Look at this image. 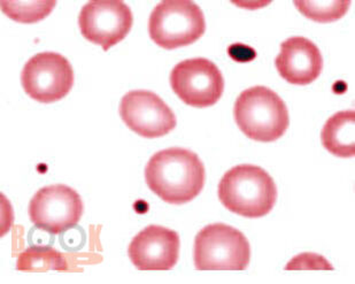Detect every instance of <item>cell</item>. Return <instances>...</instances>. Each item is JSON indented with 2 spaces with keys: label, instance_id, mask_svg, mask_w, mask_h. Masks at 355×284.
<instances>
[{
  "label": "cell",
  "instance_id": "6da1fadb",
  "mask_svg": "<svg viewBox=\"0 0 355 284\" xmlns=\"http://www.w3.org/2000/svg\"><path fill=\"white\" fill-rule=\"evenodd\" d=\"M148 189L164 203L183 205L204 189L206 171L200 158L182 147H169L152 156L145 167Z\"/></svg>",
  "mask_w": 355,
  "mask_h": 284
},
{
  "label": "cell",
  "instance_id": "7a4b0ae2",
  "mask_svg": "<svg viewBox=\"0 0 355 284\" xmlns=\"http://www.w3.org/2000/svg\"><path fill=\"white\" fill-rule=\"evenodd\" d=\"M218 199L228 211L259 219L272 211L277 201V187L263 168L238 165L229 169L218 183Z\"/></svg>",
  "mask_w": 355,
  "mask_h": 284
},
{
  "label": "cell",
  "instance_id": "3957f363",
  "mask_svg": "<svg viewBox=\"0 0 355 284\" xmlns=\"http://www.w3.org/2000/svg\"><path fill=\"white\" fill-rule=\"evenodd\" d=\"M236 124L253 141L275 142L288 131V110L275 91L262 85L243 91L234 106Z\"/></svg>",
  "mask_w": 355,
  "mask_h": 284
},
{
  "label": "cell",
  "instance_id": "277c9868",
  "mask_svg": "<svg viewBox=\"0 0 355 284\" xmlns=\"http://www.w3.org/2000/svg\"><path fill=\"white\" fill-rule=\"evenodd\" d=\"M193 259L198 271H245L251 260V247L236 228L208 224L196 236Z\"/></svg>",
  "mask_w": 355,
  "mask_h": 284
},
{
  "label": "cell",
  "instance_id": "5b68a950",
  "mask_svg": "<svg viewBox=\"0 0 355 284\" xmlns=\"http://www.w3.org/2000/svg\"><path fill=\"white\" fill-rule=\"evenodd\" d=\"M206 20L200 7L191 0H164L148 19V34L158 47L175 50L200 40Z\"/></svg>",
  "mask_w": 355,
  "mask_h": 284
},
{
  "label": "cell",
  "instance_id": "8992f818",
  "mask_svg": "<svg viewBox=\"0 0 355 284\" xmlns=\"http://www.w3.org/2000/svg\"><path fill=\"white\" fill-rule=\"evenodd\" d=\"M26 94L43 104L55 103L71 92L74 72L71 62L57 52H42L31 58L21 73Z\"/></svg>",
  "mask_w": 355,
  "mask_h": 284
},
{
  "label": "cell",
  "instance_id": "52a82bcc",
  "mask_svg": "<svg viewBox=\"0 0 355 284\" xmlns=\"http://www.w3.org/2000/svg\"><path fill=\"white\" fill-rule=\"evenodd\" d=\"M171 87L189 106L205 108L216 104L225 91V78L218 66L205 58L178 62L171 73Z\"/></svg>",
  "mask_w": 355,
  "mask_h": 284
},
{
  "label": "cell",
  "instance_id": "ba28073f",
  "mask_svg": "<svg viewBox=\"0 0 355 284\" xmlns=\"http://www.w3.org/2000/svg\"><path fill=\"white\" fill-rule=\"evenodd\" d=\"M83 210L78 191L64 184H52L35 194L28 212L35 226L58 235L76 226Z\"/></svg>",
  "mask_w": 355,
  "mask_h": 284
},
{
  "label": "cell",
  "instance_id": "9c48e42d",
  "mask_svg": "<svg viewBox=\"0 0 355 284\" xmlns=\"http://www.w3.org/2000/svg\"><path fill=\"white\" fill-rule=\"evenodd\" d=\"M134 15L123 1H90L85 3L80 15L78 26L84 38L101 45L104 51L120 43L130 33Z\"/></svg>",
  "mask_w": 355,
  "mask_h": 284
},
{
  "label": "cell",
  "instance_id": "30bf717a",
  "mask_svg": "<svg viewBox=\"0 0 355 284\" xmlns=\"http://www.w3.org/2000/svg\"><path fill=\"white\" fill-rule=\"evenodd\" d=\"M120 115L130 131L144 138L164 137L178 124L171 107L158 94L148 90L124 94L121 99Z\"/></svg>",
  "mask_w": 355,
  "mask_h": 284
},
{
  "label": "cell",
  "instance_id": "8fae6325",
  "mask_svg": "<svg viewBox=\"0 0 355 284\" xmlns=\"http://www.w3.org/2000/svg\"><path fill=\"white\" fill-rule=\"evenodd\" d=\"M180 247L176 231L151 224L132 238L128 254L139 271H171L178 264Z\"/></svg>",
  "mask_w": 355,
  "mask_h": 284
},
{
  "label": "cell",
  "instance_id": "7c38bea8",
  "mask_svg": "<svg viewBox=\"0 0 355 284\" xmlns=\"http://www.w3.org/2000/svg\"><path fill=\"white\" fill-rule=\"evenodd\" d=\"M275 66L288 83L307 85L321 75L323 57L312 40L306 37H290L281 44Z\"/></svg>",
  "mask_w": 355,
  "mask_h": 284
},
{
  "label": "cell",
  "instance_id": "4fadbf2b",
  "mask_svg": "<svg viewBox=\"0 0 355 284\" xmlns=\"http://www.w3.org/2000/svg\"><path fill=\"white\" fill-rule=\"evenodd\" d=\"M321 141L323 147L336 157L354 158V110H342L329 117L322 129Z\"/></svg>",
  "mask_w": 355,
  "mask_h": 284
},
{
  "label": "cell",
  "instance_id": "5bb4252c",
  "mask_svg": "<svg viewBox=\"0 0 355 284\" xmlns=\"http://www.w3.org/2000/svg\"><path fill=\"white\" fill-rule=\"evenodd\" d=\"M17 269L33 273L67 271V262L64 260V256L53 248L31 247L17 258Z\"/></svg>",
  "mask_w": 355,
  "mask_h": 284
},
{
  "label": "cell",
  "instance_id": "9a60e30c",
  "mask_svg": "<svg viewBox=\"0 0 355 284\" xmlns=\"http://www.w3.org/2000/svg\"><path fill=\"white\" fill-rule=\"evenodd\" d=\"M351 3L344 0H299L295 1V6L309 20L318 24H331L340 20L347 13Z\"/></svg>",
  "mask_w": 355,
  "mask_h": 284
},
{
  "label": "cell",
  "instance_id": "2e32d148",
  "mask_svg": "<svg viewBox=\"0 0 355 284\" xmlns=\"http://www.w3.org/2000/svg\"><path fill=\"white\" fill-rule=\"evenodd\" d=\"M1 10L10 20L20 24H36L50 15L55 1H1Z\"/></svg>",
  "mask_w": 355,
  "mask_h": 284
},
{
  "label": "cell",
  "instance_id": "e0dca14e",
  "mask_svg": "<svg viewBox=\"0 0 355 284\" xmlns=\"http://www.w3.org/2000/svg\"><path fill=\"white\" fill-rule=\"evenodd\" d=\"M298 269H327V271H332L334 267L321 254L302 253L293 258L285 267V271H298Z\"/></svg>",
  "mask_w": 355,
  "mask_h": 284
}]
</instances>
